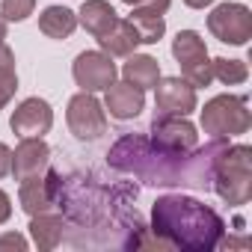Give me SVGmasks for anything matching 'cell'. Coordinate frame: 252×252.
Wrapping results in <instances>:
<instances>
[{
  "instance_id": "obj_1",
  "label": "cell",
  "mask_w": 252,
  "mask_h": 252,
  "mask_svg": "<svg viewBox=\"0 0 252 252\" xmlns=\"http://www.w3.org/2000/svg\"><path fill=\"white\" fill-rule=\"evenodd\" d=\"M225 149L222 140H214L208 149H193L187 155H169L158 149L149 137L125 134L107 155L110 166L119 172H131L146 184L172 187V184H199L205 187L214 169V158Z\"/></svg>"
},
{
  "instance_id": "obj_2",
  "label": "cell",
  "mask_w": 252,
  "mask_h": 252,
  "mask_svg": "<svg viewBox=\"0 0 252 252\" xmlns=\"http://www.w3.org/2000/svg\"><path fill=\"white\" fill-rule=\"evenodd\" d=\"M152 231L169 249L175 246L184 252H211L225 237V222L205 202L184 193H166L158 196L152 208Z\"/></svg>"
},
{
  "instance_id": "obj_3",
  "label": "cell",
  "mask_w": 252,
  "mask_h": 252,
  "mask_svg": "<svg viewBox=\"0 0 252 252\" xmlns=\"http://www.w3.org/2000/svg\"><path fill=\"white\" fill-rule=\"evenodd\" d=\"M211 181H214L217 196L225 205H231V208L246 205L252 199V149L249 146H225L214 158Z\"/></svg>"
},
{
  "instance_id": "obj_4",
  "label": "cell",
  "mask_w": 252,
  "mask_h": 252,
  "mask_svg": "<svg viewBox=\"0 0 252 252\" xmlns=\"http://www.w3.org/2000/svg\"><path fill=\"white\" fill-rule=\"evenodd\" d=\"M252 116L243 95H217L202 107V131L211 140H228L249 131Z\"/></svg>"
},
{
  "instance_id": "obj_5",
  "label": "cell",
  "mask_w": 252,
  "mask_h": 252,
  "mask_svg": "<svg viewBox=\"0 0 252 252\" xmlns=\"http://www.w3.org/2000/svg\"><path fill=\"white\" fill-rule=\"evenodd\" d=\"M172 57L178 60L181 65V77L193 86H208L214 80V71H211V57H208V48H205V39L196 33V30H181L175 39H172Z\"/></svg>"
},
{
  "instance_id": "obj_6",
  "label": "cell",
  "mask_w": 252,
  "mask_h": 252,
  "mask_svg": "<svg viewBox=\"0 0 252 252\" xmlns=\"http://www.w3.org/2000/svg\"><path fill=\"white\" fill-rule=\"evenodd\" d=\"M65 122H68V131L83 140V143H92V140H101L104 131H107V110L104 104L95 98V92H77L71 95L68 101V110H65Z\"/></svg>"
},
{
  "instance_id": "obj_7",
  "label": "cell",
  "mask_w": 252,
  "mask_h": 252,
  "mask_svg": "<svg viewBox=\"0 0 252 252\" xmlns=\"http://www.w3.org/2000/svg\"><path fill=\"white\" fill-rule=\"evenodd\" d=\"M208 30L222 45H246L252 39V12L243 3H220L208 15Z\"/></svg>"
},
{
  "instance_id": "obj_8",
  "label": "cell",
  "mask_w": 252,
  "mask_h": 252,
  "mask_svg": "<svg viewBox=\"0 0 252 252\" xmlns=\"http://www.w3.org/2000/svg\"><path fill=\"white\" fill-rule=\"evenodd\" d=\"M149 134V140L169 155H187L199 146V131L187 116H155Z\"/></svg>"
},
{
  "instance_id": "obj_9",
  "label": "cell",
  "mask_w": 252,
  "mask_h": 252,
  "mask_svg": "<svg viewBox=\"0 0 252 252\" xmlns=\"http://www.w3.org/2000/svg\"><path fill=\"white\" fill-rule=\"evenodd\" d=\"M71 74L83 92H104L116 80L119 68H116L113 57H107L104 51H83V54H77Z\"/></svg>"
},
{
  "instance_id": "obj_10",
  "label": "cell",
  "mask_w": 252,
  "mask_h": 252,
  "mask_svg": "<svg viewBox=\"0 0 252 252\" xmlns=\"http://www.w3.org/2000/svg\"><path fill=\"white\" fill-rule=\"evenodd\" d=\"M9 128L24 140V137H45L54 128V110L45 98H24L12 116H9Z\"/></svg>"
},
{
  "instance_id": "obj_11",
  "label": "cell",
  "mask_w": 252,
  "mask_h": 252,
  "mask_svg": "<svg viewBox=\"0 0 252 252\" xmlns=\"http://www.w3.org/2000/svg\"><path fill=\"white\" fill-rule=\"evenodd\" d=\"M155 104L160 116H190L199 104L196 86L184 77H160L155 86Z\"/></svg>"
},
{
  "instance_id": "obj_12",
  "label": "cell",
  "mask_w": 252,
  "mask_h": 252,
  "mask_svg": "<svg viewBox=\"0 0 252 252\" xmlns=\"http://www.w3.org/2000/svg\"><path fill=\"white\" fill-rule=\"evenodd\" d=\"M48 160H51V149L42 137H24L15 152H12V178L15 181H27V178H36L48 169Z\"/></svg>"
},
{
  "instance_id": "obj_13",
  "label": "cell",
  "mask_w": 252,
  "mask_h": 252,
  "mask_svg": "<svg viewBox=\"0 0 252 252\" xmlns=\"http://www.w3.org/2000/svg\"><path fill=\"white\" fill-rule=\"evenodd\" d=\"M57 178H60V172H54V169L48 172L45 169L42 175L21 181V190H18L21 211L30 214V217H36L42 211H51L57 205Z\"/></svg>"
},
{
  "instance_id": "obj_14",
  "label": "cell",
  "mask_w": 252,
  "mask_h": 252,
  "mask_svg": "<svg viewBox=\"0 0 252 252\" xmlns=\"http://www.w3.org/2000/svg\"><path fill=\"white\" fill-rule=\"evenodd\" d=\"M143 107H146V92L131 86L128 80H122V83L113 80L104 89V110H110V116L119 122H128V119L140 116Z\"/></svg>"
},
{
  "instance_id": "obj_15",
  "label": "cell",
  "mask_w": 252,
  "mask_h": 252,
  "mask_svg": "<svg viewBox=\"0 0 252 252\" xmlns=\"http://www.w3.org/2000/svg\"><path fill=\"white\" fill-rule=\"evenodd\" d=\"M65 228H68L65 217L51 214V211H42V214L30 217V234H33V243H36L42 252L57 249V246L63 243V237H65Z\"/></svg>"
},
{
  "instance_id": "obj_16",
  "label": "cell",
  "mask_w": 252,
  "mask_h": 252,
  "mask_svg": "<svg viewBox=\"0 0 252 252\" xmlns=\"http://www.w3.org/2000/svg\"><path fill=\"white\" fill-rule=\"evenodd\" d=\"M122 77L128 80L131 86L143 89V92L155 89L158 80H160V63L155 57H149V54H131L128 63L122 65Z\"/></svg>"
},
{
  "instance_id": "obj_17",
  "label": "cell",
  "mask_w": 252,
  "mask_h": 252,
  "mask_svg": "<svg viewBox=\"0 0 252 252\" xmlns=\"http://www.w3.org/2000/svg\"><path fill=\"white\" fill-rule=\"evenodd\" d=\"M98 45H101V51H104L107 57H131V54L137 51L140 39H137V33H134V27H131L128 18H119V21L98 39Z\"/></svg>"
},
{
  "instance_id": "obj_18",
  "label": "cell",
  "mask_w": 252,
  "mask_h": 252,
  "mask_svg": "<svg viewBox=\"0 0 252 252\" xmlns=\"http://www.w3.org/2000/svg\"><path fill=\"white\" fill-rule=\"evenodd\" d=\"M116 21H119V12L107 3V0H86L80 6V15H77V24H83V30L92 33L95 39H101Z\"/></svg>"
},
{
  "instance_id": "obj_19",
  "label": "cell",
  "mask_w": 252,
  "mask_h": 252,
  "mask_svg": "<svg viewBox=\"0 0 252 252\" xmlns=\"http://www.w3.org/2000/svg\"><path fill=\"white\" fill-rule=\"evenodd\" d=\"M128 21H131L134 33H137L140 45H158V42L163 39V33H166V18H163V12L149 9V6H134V12L128 15Z\"/></svg>"
},
{
  "instance_id": "obj_20",
  "label": "cell",
  "mask_w": 252,
  "mask_h": 252,
  "mask_svg": "<svg viewBox=\"0 0 252 252\" xmlns=\"http://www.w3.org/2000/svg\"><path fill=\"white\" fill-rule=\"evenodd\" d=\"M39 30L48 39H68L77 30V15L68 6H45L39 15Z\"/></svg>"
},
{
  "instance_id": "obj_21",
  "label": "cell",
  "mask_w": 252,
  "mask_h": 252,
  "mask_svg": "<svg viewBox=\"0 0 252 252\" xmlns=\"http://www.w3.org/2000/svg\"><path fill=\"white\" fill-rule=\"evenodd\" d=\"M211 71H214V77H217L220 83H225V86H240V83H246V77H249V68H246L243 60H225V57L211 60Z\"/></svg>"
},
{
  "instance_id": "obj_22",
  "label": "cell",
  "mask_w": 252,
  "mask_h": 252,
  "mask_svg": "<svg viewBox=\"0 0 252 252\" xmlns=\"http://www.w3.org/2000/svg\"><path fill=\"white\" fill-rule=\"evenodd\" d=\"M18 92V74L15 63H0V110H3Z\"/></svg>"
},
{
  "instance_id": "obj_23",
  "label": "cell",
  "mask_w": 252,
  "mask_h": 252,
  "mask_svg": "<svg viewBox=\"0 0 252 252\" xmlns=\"http://www.w3.org/2000/svg\"><path fill=\"white\" fill-rule=\"evenodd\" d=\"M36 9V0H3L0 3V15L6 21H27Z\"/></svg>"
},
{
  "instance_id": "obj_24",
  "label": "cell",
  "mask_w": 252,
  "mask_h": 252,
  "mask_svg": "<svg viewBox=\"0 0 252 252\" xmlns=\"http://www.w3.org/2000/svg\"><path fill=\"white\" fill-rule=\"evenodd\" d=\"M0 249H27V240H24V234H18V231H6V234H0Z\"/></svg>"
},
{
  "instance_id": "obj_25",
  "label": "cell",
  "mask_w": 252,
  "mask_h": 252,
  "mask_svg": "<svg viewBox=\"0 0 252 252\" xmlns=\"http://www.w3.org/2000/svg\"><path fill=\"white\" fill-rule=\"evenodd\" d=\"M122 3H128V6H149V9H158V12L166 15V9H169L172 0H122Z\"/></svg>"
},
{
  "instance_id": "obj_26",
  "label": "cell",
  "mask_w": 252,
  "mask_h": 252,
  "mask_svg": "<svg viewBox=\"0 0 252 252\" xmlns=\"http://www.w3.org/2000/svg\"><path fill=\"white\" fill-rule=\"evenodd\" d=\"M9 172H12V149L0 143V178H6Z\"/></svg>"
},
{
  "instance_id": "obj_27",
  "label": "cell",
  "mask_w": 252,
  "mask_h": 252,
  "mask_svg": "<svg viewBox=\"0 0 252 252\" xmlns=\"http://www.w3.org/2000/svg\"><path fill=\"white\" fill-rule=\"evenodd\" d=\"M9 217H12V199L6 190H0V225L9 222Z\"/></svg>"
},
{
  "instance_id": "obj_28",
  "label": "cell",
  "mask_w": 252,
  "mask_h": 252,
  "mask_svg": "<svg viewBox=\"0 0 252 252\" xmlns=\"http://www.w3.org/2000/svg\"><path fill=\"white\" fill-rule=\"evenodd\" d=\"M184 3H187L190 9H208V6L214 3V0H184Z\"/></svg>"
},
{
  "instance_id": "obj_29",
  "label": "cell",
  "mask_w": 252,
  "mask_h": 252,
  "mask_svg": "<svg viewBox=\"0 0 252 252\" xmlns=\"http://www.w3.org/2000/svg\"><path fill=\"white\" fill-rule=\"evenodd\" d=\"M3 42H6V18L0 15V45H3Z\"/></svg>"
}]
</instances>
